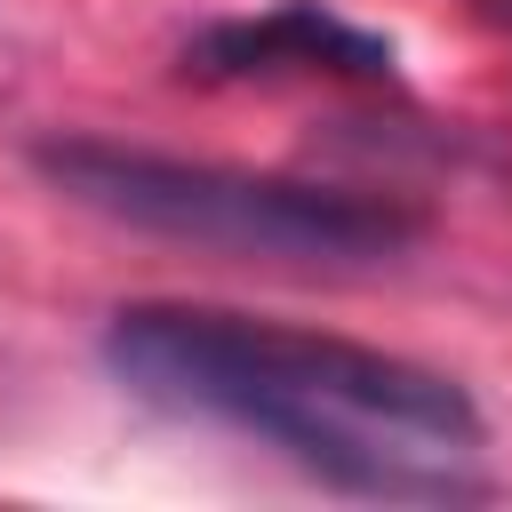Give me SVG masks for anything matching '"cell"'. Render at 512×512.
I'll list each match as a JSON object with an SVG mask.
<instances>
[{"label": "cell", "mask_w": 512, "mask_h": 512, "mask_svg": "<svg viewBox=\"0 0 512 512\" xmlns=\"http://www.w3.org/2000/svg\"><path fill=\"white\" fill-rule=\"evenodd\" d=\"M104 368L152 408L272 440L344 496H480L472 456L488 424L472 392L424 360L216 304H120L104 320Z\"/></svg>", "instance_id": "cell-1"}, {"label": "cell", "mask_w": 512, "mask_h": 512, "mask_svg": "<svg viewBox=\"0 0 512 512\" xmlns=\"http://www.w3.org/2000/svg\"><path fill=\"white\" fill-rule=\"evenodd\" d=\"M32 168L136 232H168L192 248L224 256H272V264H392L400 248L424 240V216L384 192H344V184H304V176H264V168H224V160H176L144 144H104V136H48L32 144Z\"/></svg>", "instance_id": "cell-2"}, {"label": "cell", "mask_w": 512, "mask_h": 512, "mask_svg": "<svg viewBox=\"0 0 512 512\" xmlns=\"http://www.w3.org/2000/svg\"><path fill=\"white\" fill-rule=\"evenodd\" d=\"M184 72L200 80H256V72H344V80H384L392 72V40L296 0L272 16H232L184 40Z\"/></svg>", "instance_id": "cell-3"}, {"label": "cell", "mask_w": 512, "mask_h": 512, "mask_svg": "<svg viewBox=\"0 0 512 512\" xmlns=\"http://www.w3.org/2000/svg\"><path fill=\"white\" fill-rule=\"evenodd\" d=\"M480 16H496V24H512V0H480Z\"/></svg>", "instance_id": "cell-4"}]
</instances>
